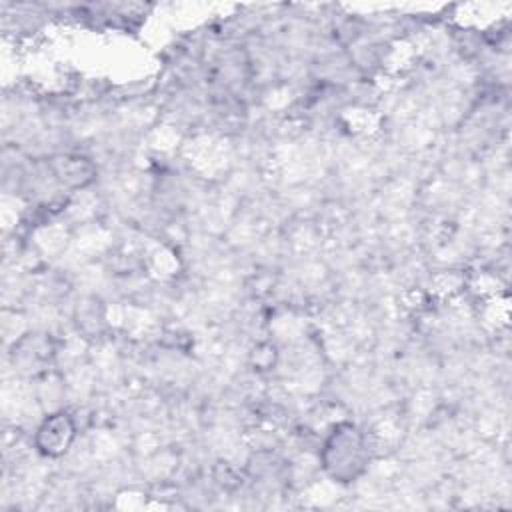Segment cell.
<instances>
[{"instance_id": "cell-1", "label": "cell", "mask_w": 512, "mask_h": 512, "mask_svg": "<svg viewBox=\"0 0 512 512\" xmlns=\"http://www.w3.org/2000/svg\"><path fill=\"white\" fill-rule=\"evenodd\" d=\"M366 464L364 438L352 424L338 426L324 446L326 470L342 482L356 478Z\"/></svg>"}, {"instance_id": "cell-2", "label": "cell", "mask_w": 512, "mask_h": 512, "mask_svg": "<svg viewBox=\"0 0 512 512\" xmlns=\"http://www.w3.org/2000/svg\"><path fill=\"white\" fill-rule=\"evenodd\" d=\"M74 438V424L68 414L58 412L48 416L42 426L38 428V450L46 456H60L68 450Z\"/></svg>"}]
</instances>
